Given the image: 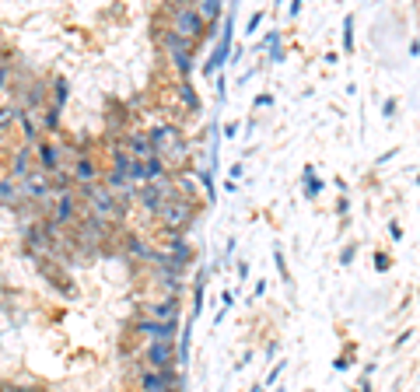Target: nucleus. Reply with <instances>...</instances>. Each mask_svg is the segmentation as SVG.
I'll use <instances>...</instances> for the list:
<instances>
[{
  "instance_id": "4468645a",
  "label": "nucleus",
  "mask_w": 420,
  "mask_h": 392,
  "mask_svg": "<svg viewBox=\"0 0 420 392\" xmlns=\"http://www.w3.org/2000/svg\"><path fill=\"white\" fill-rule=\"evenodd\" d=\"M11 120H14V112H11V109H0V127H4V123H11Z\"/></svg>"
},
{
  "instance_id": "f03ea898",
  "label": "nucleus",
  "mask_w": 420,
  "mask_h": 392,
  "mask_svg": "<svg viewBox=\"0 0 420 392\" xmlns=\"http://www.w3.org/2000/svg\"><path fill=\"white\" fill-rule=\"evenodd\" d=\"M158 214H162V224H165L168 231H179V228H186V224H189V203H186V200H179V196H172V200H168Z\"/></svg>"
},
{
  "instance_id": "423d86ee",
  "label": "nucleus",
  "mask_w": 420,
  "mask_h": 392,
  "mask_svg": "<svg viewBox=\"0 0 420 392\" xmlns=\"http://www.w3.org/2000/svg\"><path fill=\"white\" fill-rule=\"evenodd\" d=\"M168 386H172V375L168 371H154V368L140 378V389L144 392H172Z\"/></svg>"
},
{
  "instance_id": "ddd939ff",
  "label": "nucleus",
  "mask_w": 420,
  "mask_h": 392,
  "mask_svg": "<svg viewBox=\"0 0 420 392\" xmlns=\"http://www.w3.org/2000/svg\"><path fill=\"white\" fill-rule=\"evenodd\" d=\"M39 158H42V165H46V169H53V165H56V151H53L49 144H39Z\"/></svg>"
},
{
  "instance_id": "7ed1b4c3",
  "label": "nucleus",
  "mask_w": 420,
  "mask_h": 392,
  "mask_svg": "<svg viewBox=\"0 0 420 392\" xmlns=\"http://www.w3.org/2000/svg\"><path fill=\"white\" fill-rule=\"evenodd\" d=\"M151 144H154V154H172V151L179 154V151H182V147H179V144H182V137H179V130H175V127H158V130H154V137H151Z\"/></svg>"
},
{
  "instance_id": "9d476101",
  "label": "nucleus",
  "mask_w": 420,
  "mask_h": 392,
  "mask_svg": "<svg viewBox=\"0 0 420 392\" xmlns=\"http://www.w3.org/2000/svg\"><path fill=\"white\" fill-rule=\"evenodd\" d=\"M95 165H91V158H78V165H74V179L81 182V186H91L95 182Z\"/></svg>"
},
{
  "instance_id": "0eeeda50",
  "label": "nucleus",
  "mask_w": 420,
  "mask_h": 392,
  "mask_svg": "<svg viewBox=\"0 0 420 392\" xmlns=\"http://www.w3.org/2000/svg\"><path fill=\"white\" fill-rule=\"evenodd\" d=\"M151 158H158V154H154V144H151L147 137H133V140H130V161L140 165V161H151Z\"/></svg>"
},
{
  "instance_id": "1a4fd4ad",
  "label": "nucleus",
  "mask_w": 420,
  "mask_h": 392,
  "mask_svg": "<svg viewBox=\"0 0 420 392\" xmlns=\"http://www.w3.org/2000/svg\"><path fill=\"white\" fill-rule=\"evenodd\" d=\"M25 193H28V196H36V200H39V196H46V193H49V179H46L42 172H28V175H25Z\"/></svg>"
},
{
  "instance_id": "9b49d317",
  "label": "nucleus",
  "mask_w": 420,
  "mask_h": 392,
  "mask_svg": "<svg viewBox=\"0 0 420 392\" xmlns=\"http://www.w3.org/2000/svg\"><path fill=\"white\" fill-rule=\"evenodd\" d=\"M74 218V200L70 196H60V207H56V224H63V221H70Z\"/></svg>"
},
{
  "instance_id": "f257e3e1",
  "label": "nucleus",
  "mask_w": 420,
  "mask_h": 392,
  "mask_svg": "<svg viewBox=\"0 0 420 392\" xmlns=\"http://www.w3.org/2000/svg\"><path fill=\"white\" fill-rule=\"evenodd\" d=\"M88 207H91V214L98 218V224H105V221H116V218H120L116 196H112L109 189H95V186H88Z\"/></svg>"
},
{
  "instance_id": "2eb2a0df",
  "label": "nucleus",
  "mask_w": 420,
  "mask_h": 392,
  "mask_svg": "<svg viewBox=\"0 0 420 392\" xmlns=\"http://www.w3.org/2000/svg\"><path fill=\"white\" fill-rule=\"evenodd\" d=\"M4 81H7V70H4V67H0V85H4Z\"/></svg>"
},
{
  "instance_id": "6e6552de",
  "label": "nucleus",
  "mask_w": 420,
  "mask_h": 392,
  "mask_svg": "<svg viewBox=\"0 0 420 392\" xmlns=\"http://www.w3.org/2000/svg\"><path fill=\"white\" fill-rule=\"evenodd\" d=\"M133 179H165V165H162V158H151V161H140L137 169H133Z\"/></svg>"
},
{
  "instance_id": "f8f14e48",
  "label": "nucleus",
  "mask_w": 420,
  "mask_h": 392,
  "mask_svg": "<svg viewBox=\"0 0 420 392\" xmlns=\"http://www.w3.org/2000/svg\"><path fill=\"white\" fill-rule=\"evenodd\" d=\"M217 14H221V7H217V4H200V7H196V18H200V21H214V18H217Z\"/></svg>"
},
{
  "instance_id": "39448f33",
  "label": "nucleus",
  "mask_w": 420,
  "mask_h": 392,
  "mask_svg": "<svg viewBox=\"0 0 420 392\" xmlns=\"http://www.w3.org/2000/svg\"><path fill=\"white\" fill-rule=\"evenodd\" d=\"M172 354H175L172 340H158V344H151V350H147V361H151V368H154V371H168Z\"/></svg>"
},
{
  "instance_id": "20e7f679",
  "label": "nucleus",
  "mask_w": 420,
  "mask_h": 392,
  "mask_svg": "<svg viewBox=\"0 0 420 392\" xmlns=\"http://www.w3.org/2000/svg\"><path fill=\"white\" fill-rule=\"evenodd\" d=\"M175 28H179L182 36H189V39H196V36L204 32V21L196 18V11H189V7H182V11H175Z\"/></svg>"
}]
</instances>
